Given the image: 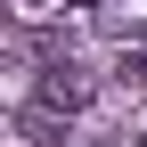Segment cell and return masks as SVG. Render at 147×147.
I'll return each instance as SVG.
<instances>
[{
  "label": "cell",
  "instance_id": "1",
  "mask_svg": "<svg viewBox=\"0 0 147 147\" xmlns=\"http://www.w3.org/2000/svg\"><path fill=\"white\" fill-rule=\"evenodd\" d=\"M41 98H49V106H65V115H82V106L98 98V74L74 57V49H49V65H41Z\"/></svg>",
  "mask_w": 147,
  "mask_h": 147
},
{
  "label": "cell",
  "instance_id": "2",
  "mask_svg": "<svg viewBox=\"0 0 147 147\" xmlns=\"http://www.w3.org/2000/svg\"><path fill=\"white\" fill-rule=\"evenodd\" d=\"M16 131H25L33 147H57V139L74 131V115H65V106H49V98H41V90H33V98H25V106H16Z\"/></svg>",
  "mask_w": 147,
  "mask_h": 147
},
{
  "label": "cell",
  "instance_id": "3",
  "mask_svg": "<svg viewBox=\"0 0 147 147\" xmlns=\"http://www.w3.org/2000/svg\"><path fill=\"white\" fill-rule=\"evenodd\" d=\"M90 25H98L106 41H131V33H147V0H98Z\"/></svg>",
  "mask_w": 147,
  "mask_h": 147
},
{
  "label": "cell",
  "instance_id": "4",
  "mask_svg": "<svg viewBox=\"0 0 147 147\" xmlns=\"http://www.w3.org/2000/svg\"><path fill=\"white\" fill-rule=\"evenodd\" d=\"M115 82L123 90H147V49H123V57H115Z\"/></svg>",
  "mask_w": 147,
  "mask_h": 147
},
{
  "label": "cell",
  "instance_id": "5",
  "mask_svg": "<svg viewBox=\"0 0 147 147\" xmlns=\"http://www.w3.org/2000/svg\"><path fill=\"white\" fill-rule=\"evenodd\" d=\"M131 147H147V123H139V131H131Z\"/></svg>",
  "mask_w": 147,
  "mask_h": 147
},
{
  "label": "cell",
  "instance_id": "6",
  "mask_svg": "<svg viewBox=\"0 0 147 147\" xmlns=\"http://www.w3.org/2000/svg\"><path fill=\"white\" fill-rule=\"evenodd\" d=\"M25 8H49V0H25Z\"/></svg>",
  "mask_w": 147,
  "mask_h": 147
}]
</instances>
